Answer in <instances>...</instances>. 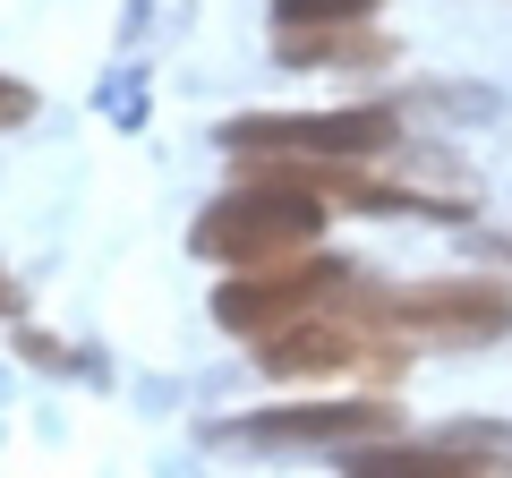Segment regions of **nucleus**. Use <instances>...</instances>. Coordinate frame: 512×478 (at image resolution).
Masks as SVG:
<instances>
[{
  "mask_svg": "<svg viewBox=\"0 0 512 478\" xmlns=\"http://www.w3.org/2000/svg\"><path fill=\"white\" fill-rule=\"evenodd\" d=\"M333 205L316 197V188L282 180V171H256L248 188H231V197H214L197 214V231H188V248L214 265H231V274H248V265H282V257H308L316 231H325Z\"/></svg>",
  "mask_w": 512,
  "mask_h": 478,
  "instance_id": "f257e3e1",
  "label": "nucleus"
},
{
  "mask_svg": "<svg viewBox=\"0 0 512 478\" xmlns=\"http://www.w3.org/2000/svg\"><path fill=\"white\" fill-rule=\"evenodd\" d=\"M410 146L402 111L359 103V111H248L222 129V154L239 163H376V154Z\"/></svg>",
  "mask_w": 512,
  "mask_h": 478,
  "instance_id": "f03ea898",
  "label": "nucleus"
},
{
  "mask_svg": "<svg viewBox=\"0 0 512 478\" xmlns=\"http://www.w3.org/2000/svg\"><path fill=\"white\" fill-rule=\"evenodd\" d=\"M376 316L393 333H419V342H512V282L504 274H444V282H410V291H376Z\"/></svg>",
  "mask_w": 512,
  "mask_h": 478,
  "instance_id": "7ed1b4c3",
  "label": "nucleus"
},
{
  "mask_svg": "<svg viewBox=\"0 0 512 478\" xmlns=\"http://www.w3.org/2000/svg\"><path fill=\"white\" fill-rule=\"evenodd\" d=\"M359 291V265H333V257H282V265H248V274H231L214 291V316L231 333H274L291 325V316L325 308V299H350Z\"/></svg>",
  "mask_w": 512,
  "mask_h": 478,
  "instance_id": "20e7f679",
  "label": "nucleus"
},
{
  "mask_svg": "<svg viewBox=\"0 0 512 478\" xmlns=\"http://www.w3.org/2000/svg\"><path fill=\"white\" fill-rule=\"evenodd\" d=\"M393 427H402L393 402H291V410H256L222 436L231 444H384Z\"/></svg>",
  "mask_w": 512,
  "mask_h": 478,
  "instance_id": "39448f33",
  "label": "nucleus"
},
{
  "mask_svg": "<svg viewBox=\"0 0 512 478\" xmlns=\"http://www.w3.org/2000/svg\"><path fill=\"white\" fill-rule=\"evenodd\" d=\"M376 350H367V325H350V316H291V325L256 333V368L265 376H350L367 368Z\"/></svg>",
  "mask_w": 512,
  "mask_h": 478,
  "instance_id": "423d86ee",
  "label": "nucleus"
},
{
  "mask_svg": "<svg viewBox=\"0 0 512 478\" xmlns=\"http://www.w3.org/2000/svg\"><path fill=\"white\" fill-rule=\"evenodd\" d=\"M282 60L291 69H384L393 35H376V26H308V35H282Z\"/></svg>",
  "mask_w": 512,
  "mask_h": 478,
  "instance_id": "0eeeda50",
  "label": "nucleus"
},
{
  "mask_svg": "<svg viewBox=\"0 0 512 478\" xmlns=\"http://www.w3.org/2000/svg\"><path fill=\"white\" fill-rule=\"evenodd\" d=\"M384 0H274V26L282 35H308V26H367Z\"/></svg>",
  "mask_w": 512,
  "mask_h": 478,
  "instance_id": "6e6552de",
  "label": "nucleus"
},
{
  "mask_svg": "<svg viewBox=\"0 0 512 478\" xmlns=\"http://www.w3.org/2000/svg\"><path fill=\"white\" fill-rule=\"evenodd\" d=\"M26 111H35V94H26V86H9V77H0V120H26Z\"/></svg>",
  "mask_w": 512,
  "mask_h": 478,
  "instance_id": "1a4fd4ad",
  "label": "nucleus"
},
{
  "mask_svg": "<svg viewBox=\"0 0 512 478\" xmlns=\"http://www.w3.org/2000/svg\"><path fill=\"white\" fill-rule=\"evenodd\" d=\"M9 308H18V291H9V274H0V316H9Z\"/></svg>",
  "mask_w": 512,
  "mask_h": 478,
  "instance_id": "9d476101",
  "label": "nucleus"
}]
</instances>
